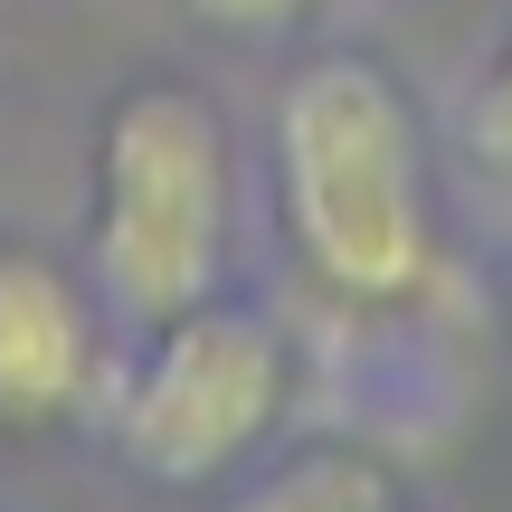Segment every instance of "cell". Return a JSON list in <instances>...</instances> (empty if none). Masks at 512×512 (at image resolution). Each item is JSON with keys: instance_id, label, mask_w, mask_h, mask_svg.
<instances>
[{"instance_id": "obj_6", "label": "cell", "mask_w": 512, "mask_h": 512, "mask_svg": "<svg viewBox=\"0 0 512 512\" xmlns=\"http://www.w3.org/2000/svg\"><path fill=\"white\" fill-rule=\"evenodd\" d=\"M200 29H219V38H285V29H304L323 0H181Z\"/></svg>"}, {"instance_id": "obj_7", "label": "cell", "mask_w": 512, "mask_h": 512, "mask_svg": "<svg viewBox=\"0 0 512 512\" xmlns=\"http://www.w3.org/2000/svg\"><path fill=\"white\" fill-rule=\"evenodd\" d=\"M475 152L512 171V38L484 57V86H475Z\"/></svg>"}, {"instance_id": "obj_1", "label": "cell", "mask_w": 512, "mask_h": 512, "mask_svg": "<svg viewBox=\"0 0 512 512\" xmlns=\"http://www.w3.org/2000/svg\"><path fill=\"white\" fill-rule=\"evenodd\" d=\"M275 209L304 275L361 313L418 304L437 275L418 105L380 57H313L275 95Z\"/></svg>"}, {"instance_id": "obj_3", "label": "cell", "mask_w": 512, "mask_h": 512, "mask_svg": "<svg viewBox=\"0 0 512 512\" xmlns=\"http://www.w3.org/2000/svg\"><path fill=\"white\" fill-rule=\"evenodd\" d=\"M285 399H294L285 332L266 313L209 294V304L171 313V323H143V351L114 370L105 427L143 484L200 494V484H228L275 437Z\"/></svg>"}, {"instance_id": "obj_4", "label": "cell", "mask_w": 512, "mask_h": 512, "mask_svg": "<svg viewBox=\"0 0 512 512\" xmlns=\"http://www.w3.org/2000/svg\"><path fill=\"white\" fill-rule=\"evenodd\" d=\"M114 313L95 275L0 238V437H57L114 399Z\"/></svg>"}, {"instance_id": "obj_8", "label": "cell", "mask_w": 512, "mask_h": 512, "mask_svg": "<svg viewBox=\"0 0 512 512\" xmlns=\"http://www.w3.org/2000/svg\"><path fill=\"white\" fill-rule=\"evenodd\" d=\"M503 313H512V285H503Z\"/></svg>"}, {"instance_id": "obj_5", "label": "cell", "mask_w": 512, "mask_h": 512, "mask_svg": "<svg viewBox=\"0 0 512 512\" xmlns=\"http://www.w3.org/2000/svg\"><path fill=\"white\" fill-rule=\"evenodd\" d=\"M219 512H408V503H399V475L361 446H294L266 475H247Z\"/></svg>"}, {"instance_id": "obj_2", "label": "cell", "mask_w": 512, "mask_h": 512, "mask_svg": "<svg viewBox=\"0 0 512 512\" xmlns=\"http://www.w3.org/2000/svg\"><path fill=\"white\" fill-rule=\"evenodd\" d=\"M228 219H238V162L228 124L190 86H124L95 133V219L86 275L114 323H171L209 304L228 275Z\"/></svg>"}]
</instances>
